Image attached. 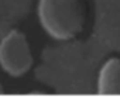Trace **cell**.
<instances>
[{
    "mask_svg": "<svg viewBox=\"0 0 120 107\" xmlns=\"http://www.w3.org/2000/svg\"><path fill=\"white\" fill-rule=\"evenodd\" d=\"M38 17L51 37L72 39L86 25L88 4L85 0H40Z\"/></svg>",
    "mask_w": 120,
    "mask_h": 107,
    "instance_id": "obj_1",
    "label": "cell"
},
{
    "mask_svg": "<svg viewBox=\"0 0 120 107\" xmlns=\"http://www.w3.org/2000/svg\"><path fill=\"white\" fill-rule=\"evenodd\" d=\"M0 65L13 76L24 75L33 65V55L24 34L11 31L0 44Z\"/></svg>",
    "mask_w": 120,
    "mask_h": 107,
    "instance_id": "obj_2",
    "label": "cell"
},
{
    "mask_svg": "<svg viewBox=\"0 0 120 107\" xmlns=\"http://www.w3.org/2000/svg\"><path fill=\"white\" fill-rule=\"evenodd\" d=\"M100 94H120V59H109L100 71L99 87Z\"/></svg>",
    "mask_w": 120,
    "mask_h": 107,
    "instance_id": "obj_3",
    "label": "cell"
}]
</instances>
